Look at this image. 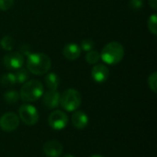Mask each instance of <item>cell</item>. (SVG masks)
Instances as JSON below:
<instances>
[{
	"label": "cell",
	"instance_id": "13",
	"mask_svg": "<svg viewBox=\"0 0 157 157\" xmlns=\"http://www.w3.org/2000/svg\"><path fill=\"white\" fill-rule=\"evenodd\" d=\"M72 123L75 128L84 130L88 125V117L83 111H75L72 116Z\"/></svg>",
	"mask_w": 157,
	"mask_h": 157
},
{
	"label": "cell",
	"instance_id": "15",
	"mask_svg": "<svg viewBox=\"0 0 157 157\" xmlns=\"http://www.w3.org/2000/svg\"><path fill=\"white\" fill-rule=\"evenodd\" d=\"M19 93L16 90H9L4 94V99L5 101L9 105H14L19 100Z\"/></svg>",
	"mask_w": 157,
	"mask_h": 157
},
{
	"label": "cell",
	"instance_id": "21",
	"mask_svg": "<svg viewBox=\"0 0 157 157\" xmlns=\"http://www.w3.org/2000/svg\"><path fill=\"white\" fill-rule=\"evenodd\" d=\"M148 86L150 87V89L154 92L156 93L157 92V73L154 72L152 73L149 77H148Z\"/></svg>",
	"mask_w": 157,
	"mask_h": 157
},
{
	"label": "cell",
	"instance_id": "7",
	"mask_svg": "<svg viewBox=\"0 0 157 157\" xmlns=\"http://www.w3.org/2000/svg\"><path fill=\"white\" fill-rule=\"evenodd\" d=\"M3 63L6 69L17 70L23 66L24 56L18 52H12L6 54L3 58Z\"/></svg>",
	"mask_w": 157,
	"mask_h": 157
},
{
	"label": "cell",
	"instance_id": "17",
	"mask_svg": "<svg viewBox=\"0 0 157 157\" xmlns=\"http://www.w3.org/2000/svg\"><path fill=\"white\" fill-rule=\"evenodd\" d=\"M0 83H1V85H2L3 86H5V87H9V86H14V85L17 83L15 75H14L13 73H6V74H5V75L1 77Z\"/></svg>",
	"mask_w": 157,
	"mask_h": 157
},
{
	"label": "cell",
	"instance_id": "26",
	"mask_svg": "<svg viewBox=\"0 0 157 157\" xmlns=\"http://www.w3.org/2000/svg\"><path fill=\"white\" fill-rule=\"evenodd\" d=\"M149 5L150 6L154 9V10H156L157 9V0H149Z\"/></svg>",
	"mask_w": 157,
	"mask_h": 157
},
{
	"label": "cell",
	"instance_id": "18",
	"mask_svg": "<svg viewBox=\"0 0 157 157\" xmlns=\"http://www.w3.org/2000/svg\"><path fill=\"white\" fill-rule=\"evenodd\" d=\"M0 46L6 51H12L15 46V40L11 36L6 35L0 40Z\"/></svg>",
	"mask_w": 157,
	"mask_h": 157
},
{
	"label": "cell",
	"instance_id": "8",
	"mask_svg": "<svg viewBox=\"0 0 157 157\" xmlns=\"http://www.w3.org/2000/svg\"><path fill=\"white\" fill-rule=\"evenodd\" d=\"M19 125V118L14 112H7L0 118V128L7 132L15 131Z\"/></svg>",
	"mask_w": 157,
	"mask_h": 157
},
{
	"label": "cell",
	"instance_id": "23",
	"mask_svg": "<svg viewBox=\"0 0 157 157\" xmlns=\"http://www.w3.org/2000/svg\"><path fill=\"white\" fill-rule=\"evenodd\" d=\"M18 50H19V53H21L23 56L24 55H26V56H29L31 53H32V52H31V47L29 45V44H27V43H23V44H21L20 46H19V48H18Z\"/></svg>",
	"mask_w": 157,
	"mask_h": 157
},
{
	"label": "cell",
	"instance_id": "22",
	"mask_svg": "<svg viewBox=\"0 0 157 157\" xmlns=\"http://www.w3.org/2000/svg\"><path fill=\"white\" fill-rule=\"evenodd\" d=\"M94 46H95V43H94V41L92 40L85 39V40H82L80 48H81V50H83L85 52H89V51L93 50Z\"/></svg>",
	"mask_w": 157,
	"mask_h": 157
},
{
	"label": "cell",
	"instance_id": "10",
	"mask_svg": "<svg viewBox=\"0 0 157 157\" xmlns=\"http://www.w3.org/2000/svg\"><path fill=\"white\" fill-rule=\"evenodd\" d=\"M109 75V68L104 64H96L91 70V76L97 83L105 82Z\"/></svg>",
	"mask_w": 157,
	"mask_h": 157
},
{
	"label": "cell",
	"instance_id": "14",
	"mask_svg": "<svg viewBox=\"0 0 157 157\" xmlns=\"http://www.w3.org/2000/svg\"><path fill=\"white\" fill-rule=\"evenodd\" d=\"M45 84L50 90H57L60 85V78L55 73H49L45 76Z\"/></svg>",
	"mask_w": 157,
	"mask_h": 157
},
{
	"label": "cell",
	"instance_id": "24",
	"mask_svg": "<svg viewBox=\"0 0 157 157\" xmlns=\"http://www.w3.org/2000/svg\"><path fill=\"white\" fill-rule=\"evenodd\" d=\"M14 0H0V10L6 11L12 7Z\"/></svg>",
	"mask_w": 157,
	"mask_h": 157
},
{
	"label": "cell",
	"instance_id": "5",
	"mask_svg": "<svg viewBox=\"0 0 157 157\" xmlns=\"http://www.w3.org/2000/svg\"><path fill=\"white\" fill-rule=\"evenodd\" d=\"M19 119L27 125H35L39 121V112L35 107L29 104L22 105L18 109Z\"/></svg>",
	"mask_w": 157,
	"mask_h": 157
},
{
	"label": "cell",
	"instance_id": "6",
	"mask_svg": "<svg viewBox=\"0 0 157 157\" xmlns=\"http://www.w3.org/2000/svg\"><path fill=\"white\" fill-rule=\"evenodd\" d=\"M49 125L51 128L56 131L63 130L68 124V116L62 110L52 111L48 119Z\"/></svg>",
	"mask_w": 157,
	"mask_h": 157
},
{
	"label": "cell",
	"instance_id": "28",
	"mask_svg": "<svg viewBox=\"0 0 157 157\" xmlns=\"http://www.w3.org/2000/svg\"><path fill=\"white\" fill-rule=\"evenodd\" d=\"M90 157H103L102 155H92V156Z\"/></svg>",
	"mask_w": 157,
	"mask_h": 157
},
{
	"label": "cell",
	"instance_id": "27",
	"mask_svg": "<svg viewBox=\"0 0 157 157\" xmlns=\"http://www.w3.org/2000/svg\"><path fill=\"white\" fill-rule=\"evenodd\" d=\"M63 157H75L73 155H70V154H67V155H64Z\"/></svg>",
	"mask_w": 157,
	"mask_h": 157
},
{
	"label": "cell",
	"instance_id": "9",
	"mask_svg": "<svg viewBox=\"0 0 157 157\" xmlns=\"http://www.w3.org/2000/svg\"><path fill=\"white\" fill-rule=\"evenodd\" d=\"M63 147L58 141H49L43 145V152L48 157H60L63 154Z\"/></svg>",
	"mask_w": 157,
	"mask_h": 157
},
{
	"label": "cell",
	"instance_id": "4",
	"mask_svg": "<svg viewBox=\"0 0 157 157\" xmlns=\"http://www.w3.org/2000/svg\"><path fill=\"white\" fill-rule=\"evenodd\" d=\"M82 103V98L80 93L74 89L69 88L63 92L60 95V105L63 109L67 111H75L76 110Z\"/></svg>",
	"mask_w": 157,
	"mask_h": 157
},
{
	"label": "cell",
	"instance_id": "1",
	"mask_svg": "<svg viewBox=\"0 0 157 157\" xmlns=\"http://www.w3.org/2000/svg\"><path fill=\"white\" fill-rule=\"evenodd\" d=\"M52 67V61L45 53H31L28 56L27 69L29 73L36 75L47 74Z\"/></svg>",
	"mask_w": 157,
	"mask_h": 157
},
{
	"label": "cell",
	"instance_id": "11",
	"mask_svg": "<svg viewBox=\"0 0 157 157\" xmlns=\"http://www.w3.org/2000/svg\"><path fill=\"white\" fill-rule=\"evenodd\" d=\"M43 104L48 109H55L60 104V94L57 90H50L43 95Z\"/></svg>",
	"mask_w": 157,
	"mask_h": 157
},
{
	"label": "cell",
	"instance_id": "16",
	"mask_svg": "<svg viewBox=\"0 0 157 157\" xmlns=\"http://www.w3.org/2000/svg\"><path fill=\"white\" fill-rule=\"evenodd\" d=\"M14 75L16 77V81L18 84H24L25 82H27V80L29 77V72L28 71V69L25 68L17 69V71Z\"/></svg>",
	"mask_w": 157,
	"mask_h": 157
},
{
	"label": "cell",
	"instance_id": "2",
	"mask_svg": "<svg viewBox=\"0 0 157 157\" xmlns=\"http://www.w3.org/2000/svg\"><path fill=\"white\" fill-rule=\"evenodd\" d=\"M124 56V48L118 41H110L107 43L100 53L102 61L108 64H117L122 61Z\"/></svg>",
	"mask_w": 157,
	"mask_h": 157
},
{
	"label": "cell",
	"instance_id": "25",
	"mask_svg": "<svg viewBox=\"0 0 157 157\" xmlns=\"http://www.w3.org/2000/svg\"><path fill=\"white\" fill-rule=\"evenodd\" d=\"M129 5H130V7L132 9H133V10H139L144 6V1L143 0H130Z\"/></svg>",
	"mask_w": 157,
	"mask_h": 157
},
{
	"label": "cell",
	"instance_id": "12",
	"mask_svg": "<svg viewBox=\"0 0 157 157\" xmlns=\"http://www.w3.org/2000/svg\"><path fill=\"white\" fill-rule=\"evenodd\" d=\"M81 48L76 43H68L63 49V56L70 61H74L79 58L81 55Z\"/></svg>",
	"mask_w": 157,
	"mask_h": 157
},
{
	"label": "cell",
	"instance_id": "19",
	"mask_svg": "<svg viewBox=\"0 0 157 157\" xmlns=\"http://www.w3.org/2000/svg\"><path fill=\"white\" fill-rule=\"evenodd\" d=\"M100 60V53L95 50H91L89 52H87L86 55V61L90 63V64H96L98 63V61Z\"/></svg>",
	"mask_w": 157,
	"mask_h": 157
},
{
	"label": "cell",
	"instance_id": "3",
	"mask_svg": "<svg viewBox=\"0 0 157 157\" xmlns=\"http://www.w3.org/2000/svg\"><path fill=\"white\" fill-rule=\"evenodd\" d=\"M43 92L42 84L40 81L33 79L24 83L20 89L19 97L25 102H34L43 95Z\"/></svg>",
	"mask_w": 157,
	"mask_h": 157
},
{
	"label": "cell",
	"instance_id": "20",
	"mask_svg": "<svg viewBox=\"0 0 157 157\" xmlns=\"http://www.w3.org/2000/svg\"><path fill=\"white\" fill-rule=\"evenodd\" d=\"M147 26H148V29L149 31L154 34L156 35L157 33V16L155 13L152 14L149 18H148V22H147Z\"/></svg>",
	"mask_w": 157,
	"mask_h": 157
}]
</instances>
